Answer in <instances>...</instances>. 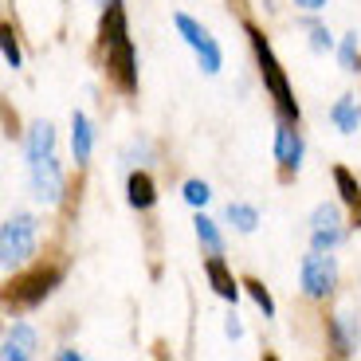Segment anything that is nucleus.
<instances>
[{"mask_svg":"<svg viewBox=\"0 0 361 361\" xmlns=\"http://www.w3.org/2000/svg\"><path fill=\"white\" fill-rule=\"evenodd\" d=\"M126 200H130L134 208H154V200H157L154 180L145 177V173H130V180H126Z\"/></svg>","mask_w":361,"mask_h":361,"instance_id":"16","label":"nucleus"},{"mask_svg":"<svg viewBox=\"0 0 361 361\" xmlns=\"http://www.w3.org/2000/svg\"><path fill=\"white\" fill-rule=\"evenodd\" d=\"M224 334L232 338V342H235V338H244V326H240V318H235V314H232V318H228V322H224Z\"/></svg>","mask_w":361,"mask_h":361,"instance_id":"25","label":"nucleus"},{"mask_svg":"<svg viewBox=\"0 0 361 361\" xmlns=\"http://www.w3.org/2000/svg\"><path fill=\"white\" fill-rule=\"evenodd\" d=\"M334 185H338V192H342V204H353V208L361 204V185L353 180V173L345 169V165L334 169Z\"/></svg>","mask_w":361,"mask_h":361,"instance_id":"19","label":"nucleus"},{"mask_svg":"<svg viewBox=\"0 0 361 361\" xmlns=\"http://www.w3.org/2000/svg\"><path fill=\"white\" fill-rule=\"evenodd\" d=\"M247 39H252V51H255V63H259V75H263V87H267V94L275 99V110H279V118H287V122H298V102L295 94H290V82L287 75H283L279 59H275V51H271V44L263 39V32L255 24H247Z\"/></svg>","mask_w":361,"mask_h":361,"instance_id":"2","label":"nucleus"},{"mask_svg":"<svg viewBox=\"0 0 361 361\" xmlns=\"http://www.w3.org/2000/svg\"><path fill=\"white\" fill-rule=\"evenodd\" d=\"M90 149H94V130H90L87 114L75 110V114H71V154H75V161L87 165L90 161Z\"/></svg>","mask_w":361,"mask_h":361,"instance_id":"12","label":"nucleus"},{"mask_svg":"<svg viewBox=\"0 0 361 361\" xmlns=\"http://www.w3.org/2000/svg\"><path fill=\"white\" fill-rule=\"evenodd\" d=\"M338 59H342V71H357V32L342 36V47H338Z\"/></svg>","mask_w":361,"mask_h":361,"instance_id":"21","label":"nucleus"},{"mask_svg":"<svg viewBox=\"0 0 361 361\" xmlns=\"http://www.w3.org/2000/svg\"><path fill=\"white\" fill-rule=\"evenodd\" d=\"M298 287L307 298H330L338 287V263L330 252H310L302 255V271H298Z\"/></svg>","mask_w":361,"mask_h":361,"instance_id":"4","label":"nucleus"},{"mask_svg":"<svg viewBox=\"0 0 361 361\" xmlns=\"http://www.w3.org/2000/svg\"><path fill=\"white\" fill-rule=\"evenodd\" d=\"M228 224H232L235 232L252 235L255 228H259V212H255L252 204H228Z\"/></svg>","mask_w":361,"mask_h":361,"instance_id":"18","label":"nucleus"},{"mask_svg":"<svg viewBox=\"0 0 361 361\" xmlns=\"http://www.w3.org/2000/svg\"><path fill=\"white\" fill-rule=\"evenodd\" d=\"M94 4H106V0H94Z\"/></svg>","mask_w":361,"mask_h":361,"instance_id":"28","label":"nucleus"},{"mask_svg":"<svg viewBox=\"0 0 361 361\" xmlns=\"http://www.w3.org/2000/svg\"><path fill=\"white\" fill-rule=\"evenodd\" d=\"M55 357H59V361H79L82 353H79V350H71V345H63V350L55 353Z\"/></svg>","mask_w":361,"mask_h":361,"instance_id":"26","label":"nucleus"},{"mask_svg":"<svg viewBox=\"0 0 361 361\" xmlns=\"http://www.w3.org/2000/svg\"><path fill=\"white\" fill-rule=\"evenodd\" d=\"M36 330H32V326H24V322H16L8 330V334H4V350H0V357L4 361H24V357H32V353H36Z\"/></svg>","mask_w":361,"mask_h":361,"instance_id":"11","label":"nucleus"},{"mask_svg":"<svg viewBox=\"0 0 361 361\" xmlns=\"http://www.w3.org/2000/svg\"><path fill=\"white\" fill-rule=\"evenodd\" d=\"M330 118H334V126L342 130V134H357L361 126V106L353 94H342V99L334 102V110H330Z\"/></svg>","mask_w":361,"mask_h":361,"instance_id":"15","label":"nucleus"},{"mask_svg":"<svg viewBox=\"0 0 361 361\" xmlns=\"http://www.w3.org/2000/svg\"><path fill=\"white\" fill-rule=\"evenodd\" d=\"M361 342V326L357 318L350 314V310H338L334 318H330V345H334L338 357H350L353 350H357Z\"/></svg>","mask_w":361,"mask_h":361,"instance_id":"10","label":"nucleus"},{"mask_svg":"<svg viewBox=\"0 0 361 361\" xmlns=\"http://www.w3.org/2000/svg\"><path fill=\"white\" fill-rule=\"evenodd\" d=\"M208 197H212V189H208V180H185V200H189L192 208H204L208 204Z\"/></svg>","mask_w":361,"mask_h":361,"instance_id":"22","label":"nucleus"},{"mask_svg":"<svg viewBox=\"0 0 361 361\" xmlns=\"http://www.w3.org/2000/svg\"><path fill=\"white\" fill-rule=\"evenodd\" d=\"M173 24H177V32L185 36V44L197 51L200 71H204V75H220V67H224V51H220L216 39L208 36V27H200L189 12H177V16H173Z\"/></svg>","mask_w":361,"mask_h":361,"instance_id":"6","label":"nucleus"},{"mask_svg":"<svg viewBox=\"0 0 361 361\" xmlns=\"http://www.w3.org/2000/svg\"><path fill=\"white\" fill-rule=\"evenodd\" d=\"M204 275H208V283H212V290H216L220 298H228V302H235V298H240V287H235V279L228 275V263L220 259V255H208Z\"/></svg>","mask_w":361,"mask_h":361,"instance_id":"13","label":"nucleus"},{"mask_svg":"<svg viewBox=\"0 0 361 361\" xmlns=\"http://www.w3.org/2000/svg\"><path fill=\"white\" fill-rule=\"evenodd\" d=\"M244 287H247V295H252L255 298V307H259L263 310V314H275V302H271V295H267V287H263V283H255V279H247L244 283Z\"/></svg>","mask_w":361,"mask_h":361,"instance_id":"23","label":"nucleus"},{"mask_svg":"<svg viewBox=\"0 0 361 361\" xmlns=\"http://www.w3.org/2000/svg\"><path fill=\"white\" fill-rule=\"evenodd\" d=\"M192 228H197V240H200V244H204L212 255H220V252H224V235H220L216 220H208L204 212H200V216L192 220Z\"/></svg>","mask_w":361,"mask_h":361,"instance_id":"17","label":"nucleus"},{"mask_svg":"<svg viewBox=\"0 0 361 361\" xmlns=\"http://www.w3.org/2000/svg\"><path fill=\"white\" fill-rule=\"evenodd\" d=\"M27 189H32V197L39 200V204H59L63 200V189H67V180H63V169H59V157L47 154V157H32L27 161Z\"/></svg>","mask_w":361,"mask_h":361,"instance_id":"5","label":"nucleus"},{"mask_svg":"<svg viewBox=\"0 0 361 361\" xmlns=\"http://www.w3.org/2000/svg\"><path fill=\"white\" fill-rule=\"evenodd\" d=\"M275 161L287 173H295L302 165V134H298L295 122H287V118H279V126H275Z\"/></svg>","mask_w":361,"mask_h":361,"instance_id":"9","label":"nucleus"},{"mask_svg":"<svg viewBox=\"0 0 361 361\" xmlns=\"http://www.w3.org/2000/svg\"><path fill=\"white\" fill-rule=\"evenodd\" d=\"M36 240H39L36 216H27V212L8 216L4 228H0V267L12 271V267H20V263H27L36 255Z\"/></svg>","mask_w":361,"mask_h":361,"instance_id":"3","label":"nucleus"},{"mask_svg":"<svg viewBox=\"0 0 361 361\" xmlns=\"http://www.w3.org/2000/svg\"><path fill=\"white\" fill-rule=\"evenodd\" d=\"M55 283H59V267L32 271V275H24V279L12 287V302H16V307H36V302H44L55 290Z\"/></svg>","mask_w":361,"mask_h":361,"instance_id":"8","label":"nucleus"},{"mask_svg":"<svg viewBox=\"0 0 361 361\" xmlns=\"http://www.w3.org/2000/svg\"><path fill=\"white\" fill-rule=\"evenodd\" d=\"M342 240H345V232H342V208L326 200V204H318L314 212H310V244H314L318 252H334Z\"/></svg>","mask_w":361,"mask_h":361,"instance_id":"7","label":"nucleus"},{"mask_svg":"<svg viewBox=\"0 0 361 361\" xmlns=\"http://www.w3.org/2000/svg\"><path fill=\"white\" fill-rule=\"evenodd\" d=\"M24 154H27V161H32V157L55 154V126L51 122H32V130H27V137H24Z\"/></svg>","mask_w":361,"mask_h":361,"instance_id":"14","label":"nucleus"},{"mask_svg":"<svg viewBox=\"0 0 361 361\" xmlns=\"http://www.w3.org/2000/svg\"><path fill=\"white\" fill-rule=\"evenodd\" d=\"M310 27V51H330V47H334V36H330V32H326L322 24H307Z\"/></svg>","mask_w":361,"mask_h":361,"instance_id":"24","label":"nucleus"},{"mask_svg":"<svg viewBox=\"0 0 361 361\" xmlns=\"http://www.w3.org/2000/svg\"><path fill=\"white\" fill-rule=\"evenodd\" d=\"M99 39H102V55H106V75L114 79V87L122 94H134L137 90V55H134L130 20H126V4L122 0H106L102 4Z\"/></svg>","mask_w":361,"mask_h":361,"instance_id":"1","label":"nucleus"},{"mask_svg":"<svg viewBox=\"0 0 361 361\" xmlns=\"http://www.w3.org/2000/svg\"><path fill=\"white\" fill-rule=\"evenodd\" d=\"M298 8H307V12H318V8H326V0H295Z\"/></svg>","mask_w":361,"mask_h":361,"instance_id":"27","label":"nucleus"},{"mask_svg":"<svg viewBox=\"0 0 361 361\" xmlns=\"http://www.w3.org/2000/svg\"><path fill=\"white\" fill-rule=\"evenodd\" d=\"M0 47H4V67H12V71H20V44H16V32H12L8 24H4V32H0Z\"/></svg>","mask_w":361,"mask_h":361,"instance_id":"20","label":"nucleus"}]
</instances>
